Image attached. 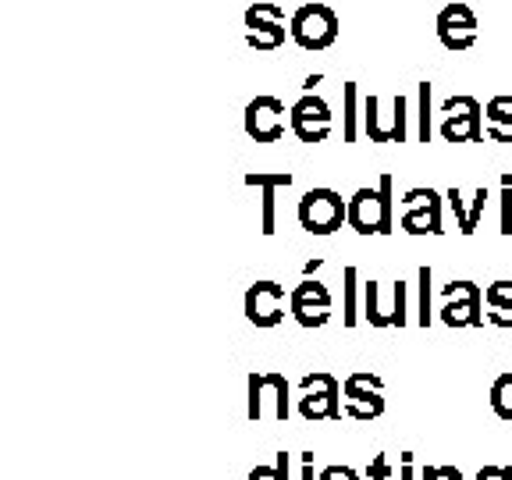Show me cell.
<instances>
[{
	"label": "cell",
	"instance_id": "cell-1",
	"mask_svg": "<svg viewBox=\"0 0 512 480\" xmlns=\"http://www.w3.org/2000/svg\"><path fill=\"white\" fill-rule=\"evenodd\" d=\"M349 228L356 235L395 232V178L384 171L377 185H363L349 196Z\"/></svg>",
	"mask_w": 512,
	"mask_h": 480
},
{
	"label": "cell",
	"instance_id": "cell-2",
	"mask_svg": "<svg viewBox=\"0 0 512 480\" xmlns=\"http://www.w3.org/2000/svg\"><path fill=\"white\" fill-rule=\"evenodd\" d=\"M249 420H288L292 416V399H288V377L281 370H253L249 374V406H246Z\"/></svg>",
	"mask_w": 512,
	"mask_h": 480
},
{
	"label": "cell",
	"instance_id": "cell-3",
	"mask_svg": "<svg viewBox=\"0 0 512 480\" xmlns=\"http://www.w3.org/2000/svg\"><path fill=\"white\" fill-rule=\"evenodd\" d=\"M288 32H292L296 47L320 54V50H328L331 43L338 40V15L328 8V4L310 0V4H303L296 15L288 18Z\"/></svg>",
	"mask_w": 512,
	"mask_h": 480
},
{
	"label": "cell",
	"instance_id": "cell-4",
	"mask_svg": "<svg viewBox=\"0 0 512 480\" xmlns=\"http://www.w3.org/2000/svg\"><path fill=\"white\" fill-rule=\"evenodd\" d=\"M299 224L310 235H335L342 224H349V200H342L335 189H310L299 200Z\"/></svg>",
	"mask_w": 512,
	"mask_h": 480
},
{
	"label": "cell",
	"instance_id": "cell-5",
	"mask_svg": "<svg viewBox=\"0 0 512 480\" xmlns=\"http://www.w3.org/2000/svg\"><path fill=\"white\" fill-rule=\"evenodd\" d=\"M299 416L303 420H338L342 409V381L328 370H313L299 381Z\"/></svg>",
	"mask_w": 512,
	"mask_h": 480
},
{
	"label": "cell",
	"instance_id": "cell-6",
	"mask_svg": "<svg viewBox=\"0 0 512 480\" xmlns=\"http://www.w3.org/2000/svg\"><path fill=\"white\" fill-rule=\"evenodd\" d=\"M441 114L438 132L445 143H484V107L477 96H448Z\"/></svg>",
	"mask_w": 512,
	"mask_h": 480
},
{
	"label": "cell",
	"instance_id": "cell-7",
	"mask_svg": "<svg viewBox=\"0 0 512 480\" xmlns=\"http://www.w3.org/2000/svg\"><path fill=\"white\" fill-rule=\"evenodd\" d=\"M402 217L399 228L406 235H441L445 224H441V192L431 189V185H416V189H406L402 196Z\"/></svg>",
	"mask_w": 512,
	"mask_h": 480
},
{
	"label": "cell",
	"instance_id": "cell-8",
	"mask_svg": "<svg viewBox=\"0 0 512 480\" xmlns=\"http://www.w3.org/2000/svg\"><path fill=\"white\" fill-rule=\"evenodd\" d=\"M342 409L352 420H377L384 413V381L370 370H352L342 381Z\"/></svg>",
	"mask_w": 512,
	"mask_h": 480
},
{
	"label": "cell",
	"instance_id": "cell-9",
	"mask_svg": "<svg viewBox=\"0 0 512 480\" xmlns=\"http://www.w3.org/2000/svg\"><path fill=\"white\" fill-rule=\"evenodd\" d=\"M438 320L448 328H480L488 320L484 317V288L473 281H448Z\"/></svg>",
	"mask_w": 512,
	"mask_h": 480
},
{
	"label": "cell",
	"instance_id": "cell-10",
	"mask_svg": "<svg viewBox=\"0 0 512 480\" xmlns=\"http://www.w3.org/2000/svg\"><path fill=\"white\" fill-rule=\"evenodd\" d=\"M242 125H246V136L253 143H278L285 136V128H292V121H288V111L278 96L264 93V96H253L246 104Z\"/></svg>",
	"mask_w": 512,
	"mask_h": 480
},
{
	"label": "cell",
	"instance_id": "cell-11",
	"mask_svg": "<svg viewBox=\"0 0 512 480\" xmlns=\"http://www.w3.org/2000/svg\"><path fill=\"white\" fill-rule=\"evenodd\" d=\"M288 121H292V132H296L299 143H324L335 128V114H331L328 100L317 93H303L296 104L288 107Z\"/></svg>",
	"mask_w": 512,
	"mask_h": 480
},
{
	"label": "cell",
	"instance_id": "cell-12",
	"mask_svg": "<svg viewBox=\"0 0 512 480\" xmlns=\"http://www.w3.org/2000/svg\"><path fill=\"white\" fill-rule=\"evenodd\" d=\"M292 32L285 29V8L274 0H256L246 8V43L253 50H278Z\"/></svg>",
	"mask_w": 512,
	"mask_h": 480
},
{
	"label": "cell",
	"instance_id": "cell-13",
	"mask_svg": "<svg viewBox=\"0 0 512 480\" xmlns=\"http://www.w3.org/2000/svg\"><path fill=\"white\" fill-rule=\"evenodd\" d=\"M288 313H292L299 328H306V331L324 328V324L331 320L328 285H320V281H313V278H303L296 288H292V296H288Z\"/></svg>",
	"mask_w": 512,
	"mask_h": 480
},
{
	"label": "cell",
	"instance_id": "cell-14",
	"mask_svg": "<svg viewBox=\"0 0 512 480\" xmlns=\"http://www.w3.org/2000/svg\"><path fill=\"white\" fill-rule=\"evenodd\" d=\"M434 25H438L441 47L452 50V54H463V50H470L473 43H477L480 22H477V15L470 11V4H463V0H448Z\"/></svg>",
	"mask_w": 512,
	"mask_h": 480
},
{
	"label": "cell",
	"instance_id": "cell-15",
	"mask_svg": "<svg viewBox=\"0 0 512 480\" xmlns=\"http://www.w3.org/2000/svg\"><path fill=\"white\" fill-rule=\"evenodd\" d=\"M242 182L249 189H260V232L274 235L278 232V192L296 182L292 171H246Z\"/></svg>",
	"mask_w": 512,
	"mask_h": 480
},
{
	"label": "cell",
	"instance_id": "cell-16",
	"mask_svg": "<svg viewBox=\"0 0 512 480\" xmlns=\"http://www.w3.org/2000/svg\"><path fill=\"white\" fill-rule=\"evenodd\" d=\"M246 320L256 328H278L285 320V288L278 281H256L246 292Z\"/></svg>",
	"mask_w": 512,
	"mask_h": 480
},
{
	"label": "cell",
	"instance_id": "cell-17",
	"mask_svg": "<svg viewBox=\"0 0 512 480\" xmlns=\"http://www.w3.org/2000/svg\"><path fill=\"white\" fill-rule=\"evenodd\" d=\"M363 132L370 143H395V96H392V114H384L381 96H367L363 100Z\"/></svg>",
	"mask_w": 512,
	"mask_h": 480
},
{
	"label": "cell",
	"instance_id": "cell-18",
	"mask_svg": "<svg viewBox=\"0 0 512 480\" xmlns=\"http://www.w3.org/2000/svg\"><path fill=\"white\" fill-rule=\"evenodd\" d=\"M484 118H488V139L491 143H512V96L498 93L484 104Z\"/></svg>",
	"mask_w": 512,
	"mask_h": 480
},
{
	"label": "cell",
	"instance_id": "cell-19",
	"mask_svg": "<svg viewBox=\"0 0 512 480\" xmlns=\"http://www.w3.org/2000/svg\"><path fill=\"white\" fill-rule=\"evenodd\" d=\"M484 306H488V324L495 328H512V281H491L484 288Z\"/></svg>",
	"mask_w": 512,
	"mask_h": 480
},
{
	"label": "cell",
	"instance_id": "cell-20",
	"mask_svg": "<svg viewBox=\"0 0 512 480\" xmlns=\"http://www.w3.org/2000/svg\"><path fill=\"white\" fill-rule=\"evenodd\" d=\"M356 100H360V82H342V143H356L360 136Z\"/></svg>",
	"mask_w": 512,
	"mask_h": 480
},
{
	"label": "cell",
	"instance_id": "cell-21",
	"mask_svg": "<svg viewBox=\"0 0 512 480\" xmlns=\"http://www.w3.org/2000/svg\"><path fill=\"white\" fill-rule=\"evenodd\" d=\"M363 317L370 328H392V313L381 306V285L377 281H363Z\"/></svg>",
	"mask_w": 512,
	"mask_h": 480
},
{
	"label": "cell",
	"instance_id": "cell-22",
	"mask_svg": "<svg viewBox=\"0 0 512 480\" xmlns=\"http://www.w3.org/2000/svg\"><path fill=\"white\" fill-rule=\"evenodd\" d=\"M356 288H360V271H356V267H345L342 271V324L345 328H356V324H360Z\"/></svg>",
	"mask_w": 512,
	"mask_h": 480
},
{
	"label": "cell",
	"instance_id": "cell-23",
	"mask_svg": "<svg viewBox=\"0 0 512 480\" xmlns=\"http://www.w3.org/2000/svg\"><path fill=\"white\" fill-rule=\"evenodd\" d=\"M431 281H434V271L431 267H420L416 271V285H420V299H416V324L420 328H431L434 324V288H431Z\"/></svg>",
	"mask_w": 512,
	"mask_h": 480
},
{
	"label": "cell",
	"instance_id": "cell-24",
	"mask_svg": "<svg viewBox=\"0 0 512 480\" xmlns=\"http://www.w3.org/2000/svg\"><path fill=\"white\" fill-rule=\"evenodd\" d=\"M431 82H416V139L431 143L434 125H431Z\"/></svg>",
	"mask_w": 512,
	"mask_h": 480
},
{
	"label": "cell",
	"instance_id": "cell-25",
	"mask_svg": "<svg viewBox=\"0 0 512 480\" xmlns=\"http://www.w3.org/2000/svg\"><path fill=\"white\" fill-rule=\"evenodd\" d=\"M491 409H495L498 420H509L512 424V374H498L491 384Z\"/></svg>",
	"mask_w": 512,
	"mask_h": 480
},
{
	"label": "cell",
	"instance_id": "cell-26",
	"mask_svg": "<svg viewBox=\"0 0 512 480\" xmlns=\"http://www.w3.org/2000/svg\"><path fill=\"white\" fill-rule=\"evenodd\" d=\"M246 480H292V456H288V452H278L274 463L253 466Z\"/></svg>",
	"mask_w": 512,
	"mask_h": 480
},
{
	"label": "cell",
	"instance_id": "cell-27",
	"mask_svg": "<svg viewBox=\"0 0 512 480\" xmlns=\"http://www.w3.org/2000/svg\"><path fill=\"white\" fill-rule=\"evenodd\" d=\"M409 324V285L395 281L392 285V328H406Z\"/></svg>",
	"mask_w": 512,
	"mask_h": 480
},
{
	"label": "cell",
	"instance_id": "cell-28",
	"mask_svg": "<svg viewBox=\"0 0 512 480\" xmlns=\"http://www.w3.org/2000/svg\"><path fill=\"white\" fill-rule=\"evenodd\" d=\"M445 200H448V210L456 214L459 235H466V239H470V203L463 200V192H459V185H452V189L445 192Z\"/></svg>",
	"mask_w": 512,
	"mask_h": 480
},
{
	"label": "cell",
	"instance_id": "cell-29",
	"mask_svg": "<svg viewBox=\"0 0 512 480\" xmlns=\"http://www.w3.org/2000/svg\"><path fill=\"white\" fill-rule=\"evenodd\" d=\"M502 235H512V171H502Z\"/></svg>",
	"mask_w": 512,
	"mask_h": 480
},
{
	"label": "cell",
	"instance_id": "cell-30",
	"mask_svg": "<svg viewBox=\"0 0 512 480\" xmlns=\"http://www.w3.org/2000/svg\"><path fill=\"white\" fill-rule=\"evenodd\" d=\"M409 139V100L406 96H395V143H406Z\"/></svg>",
	"mask_w": 512,
	"mask_h": 480
},
{
	"label": "cell",
	"instance_id": "cell-31",
	"mask_svg": "<svg viewBox=\"0 0 512 480\" xmlns=\"http://www.w3.org/2000/svg\"><path fill=\"white\" fill-rule=\"evenodd\" d=\"M392 459H388V452H377L374 459H370L367 466V480H392Z\"/></svg>",
	"mask_w": 512,
	"mask_h": 480
},
{
	"label": "cell",
	"instance_id": "cell-32",
	"mask_svg": "<svg viewBox=\"0 0 512 480\" xmlns=\"http://www.w3.org/2000/svg\"><path fill=\"white\" fill-rule=\"evenodd\" d=\"M484 207H488V185H480V189L473 192V200H470V235L480 228V217H484Z\"/></svg>",
	"mask_w": 512,
	"mask_h": 480
},
{
	"label": "cell",
	"instance_id": "cell-33",
	"mask_svg": "<svg viewBox=\"0 0 512 480\" xmlns=\"http://www.w3.org/2000/svg\"><path fill=\"white\" fill-rule=\"evenodd\" d=\"M420 480H463V473H459V466H431L427 463L424 470H420Z\"/></svg>",
	"mask_w": 512,
	"mask_h": 480
},
{
	"label": "cell",
	"instance_id": "cell-34",
	"mask_svg": "<svg viewBox=\"0 0 512 480\" xmlns=\"http://www.w3.org/2000/svg\"><path fill=\"white\" fill-rule=\"evenodd\" d=\"M320 480H360V473L352 470V466H324Z\"/></svg>",
	"mask_w": 512,
	"mask_h": 480
},
{
	"label": "cell",
	"instance_id": "cell-35",
	"mask_svg": "<svg viewBox=\"0 0 512 480\" xmlns=\"http://www.w3.org/2000/svg\"><path fill=\"white\" fill-rule=\"evenodd\" d=\"M473 480H512V466H480Z\"/></svg>",
	"mask_w": 512,
	"mask_h": 480
},
{
	"label": "cell",
	"instance_id": "cell-36",
	"mask_svg": "<svg viewBox=\"0 0 512 480\" xmlns=\"http://www.w3.org/2000/svg\"><path fill=\"white\" fill-rule=\"evenodd\" d=\"M399 480H416V452H402L399 456Z\"/></svg>",
	"mask_w": 512,
	"mask_h": 480
},
{
	"label": "cell",
	"instance_id": "cell-37",
	"mask_svg": "<svg viewBox=\"0 0 512 480\" xmlns=\"http://www.w3.org/2000/svg\"><path fill=\"white\" fill-rule=\"evenodd\" d=\"M299 480H320V473H313V452L299 456Z\"/></svg>",
	"mask_w": 512,
	"mask_h": 480
},
{
	"label": "cell",
	"instance_id": "cell-38",
	"mask_svg": "<svg viewBox=\"0 0 512 480\" xmlns=\"http://www.w3.org/2000/svg\"><path fill=\"white\" fill-rule=\"evenodd\" d=\"M320 82H324V75H306V82H303V89H306V93H313V86H320Z\"/></svg>",
	"mask_w": 512,
	"mask_h": 480
},
{
	"label": "cell",
	"instance_id": "cell-39",
	"mask_svg": "<svg viewBox=\"0 0 512 480\" xmlns=\"http://www.w3.org/2000/svg\"><path fill=\"white\" fill-rule=\"evenodd\" d=\"M320 264H324V260H320V256H317V260H310V264H306V267H303V278H310V274H313V271H317V267H320Z\"/></svg>",
	"mask_w": 512,
	"mask_h": 480
}]
</instances>
